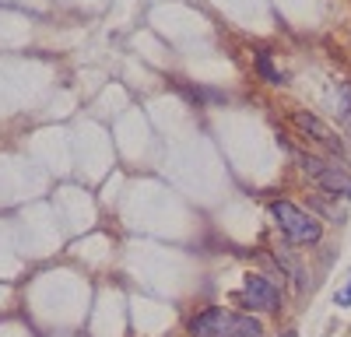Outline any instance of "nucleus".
<instances>
[{
  "mask_svg": "<svg viewBox=\"0 0 351 337\" xmlns=\"http://www.w3.org/2000/svg\"><path fill=\"white\" fill-rule=\"evenodd\" d=\"M225 337H263V327L253 316H236L232 313V320L225 327Z\"/></svg>",
  "mask_w": 351,
  "mask_h": 337,
  "instance_id": "obj_6",
  "label": "nucleus"
},
{
  "mask_svg": "<svg viewBox=\"0 0 351 337\" xmlns=\"http://www.w3.org/2000/svg\"><path fill=\"white\" fill-rule=\"evenodd\" d=\"M337 102H341V120H351V84L348 81L337 84Z\"/></svg>",
  "mask_w": 351,
  "mask_h": 337,
  "instance_id": "obj_9",
  "label": "nucleus"
},
{
  "mask_svg": "<svg viewBox=\"0 0 351 337\" xmlns=\"http://www.w3.org/2000/svg\"><path fill=\"white\" fill-rule=\"evenodd\" d=\"M239 302L250 305V309H263V313H281V288L263 274H246Z\"/></svg>",
  "mask_w": 351,
  "mask_h": 337,
  "instance_id": "obj_2",
  "label": "nucleus"
},
{
  "mask_svg": "<svg viewBox=\"0 0 351 337\" xmlns=\"http://www.w3.org/2000/svg\"><path fill=\"white\" fill-rule=\"evenodd\" d=\"M299 165H302V173H306V176H313V179H319V173L327 168V162H324V158H316V155H302V158H299Z\"/></svg>",
  "mask_w": 351,
  "mask_h": 337,
  "instance_id": "obj_8",
  "label": "nucleus"
},
{
  "mask_svg": "<svg viewBox=\"0 0 351 337\" xmlns=\"http://www.w3.org/2000/svg\"><path fill=\"white\" fill-rule=\"evenodd\" d=\"M291 123H295V127H299V130H302L306 137L319 140V145H324V148H330V151H337V155L344 151L341 137H337V134H334V130H330V127H327L324 120H319V116H313V112H302V109H299V112H291Z\"/></svg>",
  "mask_w": 351,
  "mask_h": 337,
  "instance_id": "obj_3",
  "label": "nucleus"
},
{
  "mask_svg": "<svg viewBox=\"0 0 351 337\" xmlns=\"http://www.w3.org/2000/svg\"><path fill=\"white\" fill-rule=\"evenodd\" d=\"M281 337H299V334H295V330H285V334H281Z\"/></svg>",
  "mask_w": 351,
  "mask_h": 337,
  "instance_id": "obj_11",
  "label": "nucleus"
},
{
  "mask_svg": "<svg viewBox=\"0 0 351 337\" xmlns=\"http://www.w3.org/2000/svg\"><path fill=\"white\" fill-rule=\"evenodd\" d=\"M256 74L267 84H285V74L271 64V53H256Z\"/></svg>",
  "mask_w": 351,
  "mask_h": 337,
  "instance_id": "obj_7",
  "label": "nucleus"
},
{
  "mask_svg": "<svg viewBox=\"0 0 351 337\" xmlns=\"http://www.w3.org/2000/svg\"><path fill=\"white\" fill-rule=\"evenodd\" d=\"M316 183H319V190H327L334 197H351V176L344 173V168H337V165H327Z\"/></svg>",
  "mask_w": 351,
  "mask_h": 337,
  "instance_id": "obj_5",
  "label": "nucleus"
},
{
  "mask_svg": "<svg viewBox=\"0 0 351 337\" xmlns=\"http://www.w3.org/2000/svg\"><path fill=\"white\" fill-rule=\"evenodd\" d=\"M232 313H225V309H204V313H197L190 320V337H225V327H228Z\"/></svg>",
  "mask_w": 351,
  "mask_h": 337,
  "instance_id": "obj_4",
  "label": "nucleus"
},
{
  "mask_svg": "<svg viewBox=\"0 0 351 337\" xmlns=\"http://www.w3.org/2000/svg\"><path fill=\"white\" fill-rule=\"evenodd\" d=\"M337 305H341V309H344V305H351V277H348V285L337 292Z\"/></svg>",
  "mask_w": 351,
  "mask_h": 337,
  "instance_id": "obj_10",
  "label": "nucleus"
},
{
  "mask_svg": "<svg viewBox=\"0 0 351 337\" xmlns=\"http://www.w3.org/2000/svg\"><path fill=\"white\" fill-rule=\"evenodd\" d=\"M271 218L278 221V229L288 242L295 246H316L319 239H324V225H319L313 214L299 211L295 204L288 201H271Z\"/></svg>",
  "mask_w": 351,
  "mask_h": 337,
  "instance_id": "obj_1",
  "label": "nucleus"
}]
</instances>
